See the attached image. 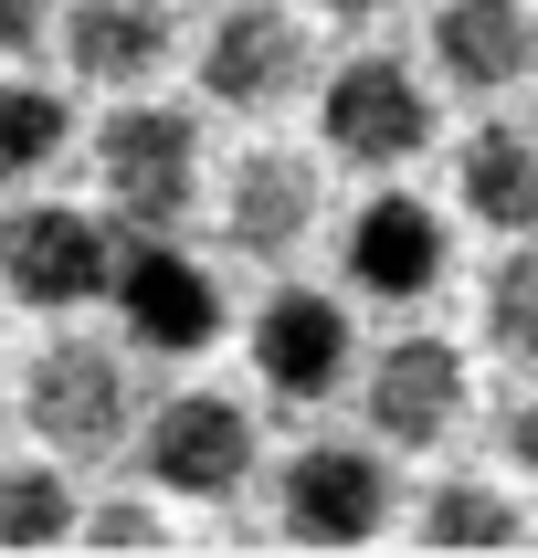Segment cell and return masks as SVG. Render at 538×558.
<instances>
[{
	"instance_id": "2e32d148",
	"label": "cell",
	"mask_w": 538,
	"mask_h": 558,
	"mask_svg": "<svg viewBox=\"0 0 538 558\" xmlns=\"http://www.w3.org/2000/svg\"><path fill=\"white\" fill-rule=\"evenodd\" d=\"M411 527H422V548H433V558H506L528 517H517V506H506L497 485L454 474V485H433V496L411 506Z\"/></svg>"
},
{
	"instance_id": "8992f818",
	"label": "cell",
	"mask_w": 538,
	"mask_h": 558,
	"mask_svg": "<svg viewBox=\"0 0 538 558\" xmlns=\"http://www.w3.org/2000/svg\"><path fill=\"white\" fill-rule=\"evenodd\" d=\"M275 527L296 537V548H359V537H380L391 527V474H380V453H359V442H307V453H285Z\"/></svg>"
},
{
	"instance_id": "44dd1931",
	"label": "cell",
	"mask_w": 538,
	"mask_h": 558,
	"mask_svg": "<svg viewBox=\"0 0 538 558\" xmlns=\"http://www.w3.org/2000/svg\"><path fill=\"white\" fill-rule=\"evenodd\" d=\"M74 527L117 537V548H148V537H158V517H138V506H95V517H74Z\"/></svg>"
},
{
	"instance_id": "7402d4cb",
	"label": "cell",
	"mask_w": 538,
	"mask_h": 558,
	"mask_svg": "<svg viewBox=\"0 0 538 558\" xmlns=\"http://www.w3.org/2000/svg\"><path fill=\"white\" fill-rule=\"evenodd\" d=\"M506 453L538 474V390H517V401H506Z\"/></svg>"
},
{
	"instance_id": "e0dca14e",
	"label": "cell",
	"mask_w": 538,
	"mask_h": 558,
	"mask_svg": "<svg viewBox=\"0 0 538 558\" xmlns=\"http://www.w3.org/2000/svg\"><path fill=\"white\" fill-rule=\"evenodd\" d=\"M63 148H74V106L53 85H32V74H0V201L32 190Z\"/></svg>"
},
{
	"instance_id": "4fadbf2b",
	"label": "cell",
	"mask_w": 538,
	"mask_h": 558,
	"mask_svg": "<svg viewBox=\"0 0 538 558\" xmlns=\"http://www.w3.org/2000/svg\"><path fill=\"white\" fill-rule=\"evenodd\" d=\"M222 232H232V253H253V264H285V253L316 232V158L243 148L232 158V190H222Z\"/></svg>"
},
{
	"instance_id": "9a60e30c",
	"label": "cell",
	"mask_w": 538,
	"mask_h": 558,
	"mask_svg": "<svg viewBox=\"0 0 538 558\" xmlns=\"http://www.w3.org/2000/svg\"><path fill=\"white\" fill-rule=\"evenodd\" d=\"M454 180H465V211L506 243H538V137L528 126H475L465 158H454Z\"/></svg>"
},
{
	"instance_id": "52a82bcc",
	"label": "cell",
	"mask_w": 538,
	"mask_h": 558,
	"mask_svg": "<svg viewBox=\"0 0 538 558\" xmlns=\"http://www.w3.org/2000/svg\"><path fill=\"white\" fill-rule=\"evenodd\" d=\"M106 295H117V327L148 348V359H201V348L222 338V284H212V264H190L180 243H127Z\"/></svg>"
},
{
	"instance_id": "277c9868",
	"label": "cell",
	"mask_w": 538,
	"mask_h": 558,
	"mask_svg": "<svg viewBox=\"0 0 538 558\" xmlns=\"http://www.w3.org/2000/svg\"><path fill=\"white\" fill-rule=\"evenodd\" d=\"M117 275V243H106V221L74 211V201H11L0 211V284L43 316H74L106 295Z\"/></svg>"
},
{
	"instance_id": "d6986e66",
	"label": "cell",
	"mask_w": 538,
	"mask_h": 558,
	"mask_svg": "<svg viewBox=\"0 0 538 558\" xmlns=\"http://www.w3.org/2000/svg\"><path fill=\"white\" fill-rule=\"evenodd\" d=\"M486 338L497 359L538 369V243H506V264L486 275Z\"/></svg>"
},
{
	"instance_id": "3957f363",
	"label": "cell",
	"mask_w": 538,
	"mask_h": 558,
	"mask_svg": "<svg viewBox=\"0 0 538 558\" xmlns=\"http://www.w3.org/2000/svg\"><path fill=\"white\" fill-rule=\"evenodd\" d=\"M316 137L348 169H411L433 148V85L402 53H359L338 74H316Z\"/></svg>"
},
{
	"instance_id": "ac0fdd59",
	"label": "cell",
	"mask_w": 538,
	"mask_h": 558,
	"mask_svg": "<svg viewBox=\"0 0 538 558\" xmlns=\"http://www.w3.org/2000/svg\"><path fill=\"white\" fill-rule=\"evenodd\" d=\"M53 537H74V485L53 464L0 453V548H53Z\"/></svg>"
},
{
	"instance_id": "5b68a950",
	"label": "cell",
	"mask_w": 538,
	"mask_h": 558,
	"mask_svg": "<svg viewBox=\"0 0 538 558\" xmlns=\"http://www.w3.org/2000/svg\"><path fill=\"white\" fill-rule=\"evenodd\" d=\"M127 422H138V379H127V359L106 338H53L32 359V433L53 442V453L106 464L127 442Z\"/></svg>"
},
{
	"instance_id": "7c38bea8",
	"label": "cell",
	"mask_w": 538,
	"mask_h": 558,
	"mask_svg": "<svg viewBox=\"0 0 538 558\" xmlns=\"http://www.w3.org/2000/svg\"><path fill=\"white\" fill-rule=\"evenodd\" d=\"M454 422H465V359L443 338H391L370 359V433L422 453V442H443Z\"/></svg>"
},
{
	"instance_id": "7a4b0ae2",
	"label": "cell",
	"mask_w": 538,
	"mask_h": 558,
	"mask_svg": "<svg viewBox=\"0 0 538 558\" xmlns=\"http://www.w3.org/2000/svg\"><path fill=\"white\" fill-rule=\"evenodd\" d=\"M316 32L307 11H285V0H232L212 32H201V95L232 106V117H285L296 95H316Z\"/></svg>"
},
{
	"instance_id": "8fae6325",
	"label": "cell",
	"mask_w": 538,
	"mask_h": 558,
	"mask_svg": "<svg viewBox=\"0 0 538 558\" xmlns=\"http://www.w3.org/2000/svg\"><path fill=\"white\" fill-rule=\"evenodd\" d=\"M348 306L338 295H316V284H275L264 295V316H253V369H264V390H285V401H327L348 379Z\"/></svg>"
},
{
	"instance_id": "30bf717a",
	"label": "cell",
	"mask_w": 538,
	"mask_h": 558,
	"mask_svg": "<svg viewBox=\"0 0 538 558\" xmlns=\"http://www.w3.org/2000/svg\"><path fill=\"white\" fill-rule=\"evenodd\" d=\"M53 32H63V63H74L85 85H106V95L158 85V74H169V53H180L169 0H63Z\"/></svg>"
},
{
	"instance_id": "603a6c76",
	"label": "cell",
	"mask_w": 538,
	"mask_h": 558,
	"mask_svg": "<svg viewBox=\"0 0 538 558\" xmlns=\"http://www.w3.org/2000/svg\"><path fill=\"white\" fill-rule=\"evenodd\" d=\"M316 11H327V22H380L391 0H316Z\"/></svg>"
},
{
	"instance_id": "5bb4252c",
	"label": "cell",
	"mask_w": 538,
	"mask_h": 558,
	"mask_svg": "<svg viewBox=\"0 0 538 558\" xmlns=\"http://www.w3.org/2000/svg\"><path fill=\"white\" fill-rule=\"evenodd\" d=\"M433 63L465 95H506L538 74V11L528 0H443L433 11Z\"/></svg>"
},
{
	"instance_id": "ba28073f",
	"label": "cell",
	"mask_w": 538,
	"mask_h": 558,
	"mask_svg": "<svg viewBox=\"0 0 538 558\" xmlns=\"http://www.w3.org/2000/svg\"><path fill=\"white\" fill-rule=\"evenodd\" d=\"M338 264L359 295H380V306H422L443 284V264H454V243H443V211L433 201H411V190H380V201H359L338 232Z\"/></svg>"
},
{
	"instance_id": "9c48e42d",
	"label": "cell",
	"mask_w": 538,
	"mask_h": 558,
	"mask_svg": "<svg viewBox=\"0 0 538 558\" xmlns=\"http://www.w3.org/2000/svg\"><path fill=\"white\" fill-rule=\"evenodd\" d=\"M148 474L169 496H232L253 474V411L232 390H180L148 422Z\"/></svg>"
},
{
	"instance_id": "6da1fadb",
	"label": "cell",
	"mask_w": 538,
	"mask_h": 558,
	"mask_svg": "<svg viewBox=\"0 0 538 558\" xmlns=\"http://www.w3.org/2000/svg\"><path fill=\"white\" fill-rule=\"evenodd\" d=\"M95 190H106V211L138 243L180 232L190 201H201V126L180 106H148V95L106 106V126H95Z\"/></svg>"
},
{
	"instance_id": "ffe728a7",
	"label": "cell",
	"mask_w": 538,
	"mask_h": 558,
	"mask_svg": "<svg viewBox=\"0 0 538 558\" xmlns=\"http://www.w3.org/2000/svg\"><path fill=\"white\" fill-rule=\"evenodd\" d=\"M43 32H53V0H0V63H11V53H32Z\"/></svg>"
}]
</instances>
